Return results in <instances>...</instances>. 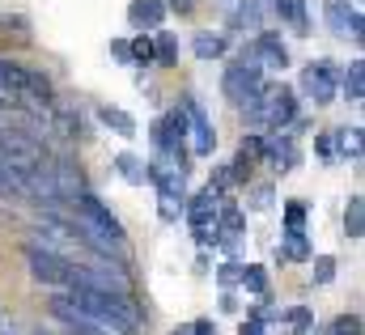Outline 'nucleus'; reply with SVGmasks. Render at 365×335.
Segmentation results:
<instances>
[{"label": "nucleus", "instance_id": "obj_1", "mask_svg": "<svg viewBox=\"0 0 365 335\" xmlns=\"http://www.w3.org/2000/svg\"><path fill=\"white\" fill-rule=\"evenodd\" d=\"M68 302L90 319L98 331L106 335H132L140 327V310L132 306V297H110V293H90V289H73Z\"/></svg>", "mask_w": 365, "mask_h": 335}, {"label": "nucleus", "instance_id": "obj_2", "mask_svg": "<svg viewBox=\"0 0 365 335\" xmlns=\"http://www.w3.org/2000/svg\"><path fill=\"white\" fill-rule=\"evenodd\" d=\"M251 128H268V132H284V123L297 119V93L284 85H264V93L255 98V106L247 110Z\"/></svg>", "mask_w": 365, "mask_h": 335}, {"label": "nucleus", "instance_id": "obj_3", "mask_svg": "<svg viewBox=\"0 0 365 335\" xmlns=\"http://www.w3.org/2000/svg\"><path fill=\"white\" fill-rule=\"evenodd\" d=\"M259 93H264V68L255 64V56H251V47H247V51L238 56V64L225 68V98H230L238 110H251Z\"/></svg>", "mask_w": 365, "mask_h": 335}, {"label": "nucleus", "instance_id": "obj_4", "mask_svg": "<svg viewBox=\"0 0 365 335\" xmlns=\"http://www.w3.org/2000/svg\"><path fill=\"white\" fill-rule=\"evenodd\" d=\"M336 89H340V77H336V64H331V60H314V64L302 68V93H306L314 106L336 102Z\"/></svg>", "mask_w": 365, "mask_h": 335}, {"label": "nucleus", "instance_id": "obj_5", "mask_svg": "<svg viewBox=\"0 0 365 335\" xmlns=\"http://www.w3.org/2000/svg\"><path fill=\"white\" fill-rule=\"evenodd\" d=\"M323 17H327V26H331V34L336 38H349V43H361L365 30H361V4L353 0H327L323 4Z\"/></svg>", "mask_w": 365, "mask_h": 335}, {"label": "nucleus", "instance_id": "obj_6", "mask_svg": "<svg viewBox=\"0 0 365 335\" xmlns=\"http://www.w3.org/2000/svg\"><path fill=\"white\" fill-rule=\"evenodd\" d=\"M26 263H30V276L38 284H51V289H68V276H73V263L56 259V254L38 251V247H26Z\"/></svg>", "mask_w": 365, "mask_h": 335}, {"label": "nucleus", "instance_id": "obj_7", "mask_svg": "<svg viewBox=\"0 0 365 335\" xmlns=\"http://www.w3.org/2000/svg\"><path fill=\"white\" fill-rule=\"evenodd\" d=\"M182 115H187V149H191L195 158H208V153L217 149V132H212L208 115H204L191 98L182 102Z\"/></svg>", "mask_w": 365, "mask_h": 335}, {"label": "nucleus", "instance_id": "obj_8", "mask_svg": "<svg viewBox=\"0 0 365 335\" xmlns=\"http://www.w3.org/2000/svg\"><path fill=\"white\" fill-rule=\"evenodd\" d=\"M251 56H255V64L259 68H289V51H284V43H280V34H272V30H264L255 43H251Z\"/></svg>", "mask_w": 365, "mask_h": 335}, {"label": "nucleus", "instance_id": "obj_9", "mask_svg": "<svg viewBox=\"0 0 365 335\" xmlns=\"http://www.w3.org/2000/svg\"><path fill=\"white\" fill-rule=\"evenodd\" d=\"M51 182H56V195H60V204H77L86 191H81V174L77 166L68 162V158H60V162H51Z\"/></svg>", "mask_w": 365, "mask_h": 335}, {"label": "nucleus", "instance_id": "obj_10", "mask_svg": "<svg viewBox=\"0 0 365 335\" xmlns=\"http://www.w3.org/2000/svg\"><path fill=\"white\" fill-rule=\"evenodd\" d=\"M259 158H264L272 170H293V162H297V149H293L289 132H284V136H280V132L264 136V145H259Z\"/></svg>", "mask_w": 365, "mask_h": 335}, {"label": "nucleus", "instance_id": "obj_11", "mask_svg": "<svg viewBox=\"0 0 365 335\" xmlns=\"http://www.w3.org/2000/svg\"><path fill=\"white\" fill-rule=\"evenodd\" d=\"M162 17H166V4L162 0H132L128 4V21L140 26V30H158Z\"/></svg>", "mask_w": 365, "mask_h": 335}, {"label": "nucleus", "instance_id": "obj_12", "mask_svg": "<svg viewBox=\"0 0 365 335\" xmlns=\"http://www.w3.org/2000/svg\"><path fill=\"white\" fill-rule=\"evenodd\" d=\"M0 200H21L30 204V191H26V174L9 162H0Z\"/></svg>", "mask_w": 365, "mask_h": 335}, {"label": "nucleus", "instance_id": "obj_13", "mask_svg": "<svg viewBox=\"0 0 365 335\" xmlns=\"http://www.w3.org/2000/svg\"><path fill=\"white\" fill-rule=\"evenodd\" d=\"M98 119H102L115 136H136V119H132L128 110H119V106H98Z\"/></svg>", "mask_w": 365, "mask_h": 335}, {"label": "nucleus", "instance_id": "obj_14", "mask_svg": "<svg viewBox=\"0 0 365 335\" xmlns=\"http://www.w3.org/2000/svg\"><path fill=\"white\" fill-rule=\"evenodd\" d=\"M331 149L340 158H349V162H361V128H340L336 140H331Z\"/></svg>", "mask_w": 365, "mask_h": 335}, {"label": "nucleus", "instance_id": "obj_15", "mask_svg": "<svg viewBox=\"0 0 365 335\" xmlns=\"http://www.w3.org/2000/svg\"><path fill=\"white\" fill-rule=\"evenodd\" d=\"M272 9H276V17H284L297 34H306V4L302 0H272Z\"/></svg>", "mask_w": 365, "mask_h": 335}, {"label": "nucleus", "instance_id": "obj_16", "mask_svg": "<svg viewBox=\"0 0 365 335\" xmlns=\"http://www.w3.org/2000/svg\"><path fill=\"white\" fill-rule=\"evenodd\" d=\"M340 85H344V98H349V102H361L365 98V60H353Z\"/></svg>", "mask_w": 365, "mask_h": 335}, {"label": "nucleus", "instance_id": "obj_17", "mask_svg": "<svg viewBox=\"0 0 365 335\" xmlns=\"http://www.w3.org/2000/svg\"><path fill=\"white\" fill-rule=\"evenodd\" d=\"M115 170H119V174H123L128 182H136V187H140V182L149 178V166H145V162H140L136 153H119V158H115Z\"/></svg>", "mask_w": 365, "mask_h": 335}, {"label": "nucleus", "instance_id": "obj_18", "mask_svg": "<svg viewBox=\"0 0 365 335\" xmlns=\"http://www.w3.org/2000/svg\"><path fill=\"white\" fill-rule=\"evenodd\" d=\"M344 234H349V238H361V234H365V200H361V195H353V200H349V212H344Z\"/></svg>", "mask_w": 365, "mask_h": 335}, {"label": "nucleus", "instance_id": "obj_19", "mask_svg": "<svg viewBox=\"0 0 365 335\" xmlns=\"http://www.w3.org/2000/svg\"><path fill=\"white\" fill-rule=\"evenodd\" d=\"M153 64H179V38H175V34H158V43H153Z\"/></svg>", "mask_w": 365, "mask_h": 335}, {"label": "nucleus", "instance_id": "obj_20", "mask_svg": "<svg viewBox=\"0 0 365 335\" xmlns=\"http://www.w3.org/2000/svg\"><path fill=\"white\" fill-rule=\"evenodd\" d=\"M238 280H242V289H247V293H259V297L268 293V272H264L259 263H247Z\"/></svg>", "mask_w": 365, "mask_h": 335}, {"label": "nucleus", "instance_id": "obj_21", "mask_svg": "<svg viewBox=\"0 0 365 335\" xmlns=\"http://www.w3.org/2000/svg\"><path fill=\"white\" fill-rule=\"evenodd\" d=\"M221 51H225V38H221V34H200V38H195V56H200V60H217Z\"/></svg>", "mask_w": 365, "mask_h": 335}, {"label": "nucleus", "instance_id": "obj_22", "mask_svg": "<svg viewBox=\"0 0 365 335\" xmlns=\"http://www.w3.org/2000/svg\"><path fill=\"white\" fill-rule=\"evenodd\" d=\"M128 60H132V64H153V38L136 34V38L128 43Z\"/></svg>", "mask_w": 365, "mask_h": 335}, {"label": "nucleus", "instance_id": "obj_23", "mask_svg": "<svg viewBox=\"0 0 365 335\" xmlns=\"http://www.w3.org/2000/svg\"><path fill=\"white\" fill-rule=\"evenodd\" d=\"M280 259H310V242H306V234H284Z\"/></svg>", "mask_w": 365, "mask_h": 335}, {"label": "nucleus", "instance_id": "obj_24", "mask_svg": "<svg viewBox=\"0 0 365 335\" xmlns=\"http://www.w3.org/2000/svg\"><path fill=\"white\" fill-rule=\"evenodd\" d=\"M310 280H314V284H331V280H336V259H331V254L314 259V267H310Z\"/></svg>", "mask_w": 365, "mask_h": 335}, {"label": "nucleus", "instance_id": "obj_25", "mask_svg": "<svg viewBox=\"0 0 365 335\" xmlns=\"http://www.w3.org/2000/svg\"><path fill=\"white\" fill-rule=\"evenodd\" d=\"M259 21H264V4H259V0H242V9H238V26L259 30Z\"/></svg>", "mask_w": 365, "mask_h": 335}, {"label": "nucleus", "instance_id": "obj_26", "mask_svg": "<svg viewBox=\"0 0 365 335\" xmlns=\"http://www.w3.org/2000/svg\"><path fill=\"white\" fill-rule=\"evenodd\" d=\"M284 225H289L284 234H306V208L302 204H289L284 208Z\"/></svg>", "mask_w": 365, "mask_h": 335}, {"label": "nucleus", "instance_id": "obj_27", "mask_svg": "<svg viewBox=\"0 0 365 335\" xmlns=\"http://www.w3.org/2000/svg\"><path fill=\"white\" fill-rule=\"evenodd\" d=\"M331 335H361V314H340L331 323Z\"/></svg>", "mask_w": 365, "mask_h": 335}, {"label": "nucleus", "instance_id": "obj_28", "mask_svg": "<svg viewBox=\"0 0 365 335\" xmlns=\"http://www.w3.org/2000/svg\"><path fill=\"white\" fill-rule=\"evenodd\" d=\"M284 323H289L293 331H306L314 319H310V310H306V306H293V310H284Z\"/></svg>", "mask_w": 365, "mask_h": 335}, {"label": "nucleus", "instance_id": "obj_29", "mask_svg": "<svg viewBox=\"0 0 365 335\" xmlns=\"http://www.w3.org/2000/svg\"><path fill=\"white\" fill-rule=\"evenodd\" d=\"M251 208H255V212H268V208H272V187H255V191H251Z\"/></svg>", "mask_w": 365, "mask_h": 335}, {"label": "nucleus", "instance_id": "obj_30", "mask_svg": "<svg viewBox=\"0 0 365 335\" xmlns=\"http://www.w3.org/2000/svg\"><path fill=\"white\" fill-rule=\"evenodd\" d=\"M238 276H242V263H225L221 267V284H234Z\"/></svg>", "mask_w": 365, "mask_h": 335}, {"label": "nucleus", "instance_id": "obj_31", "mask_svg": "<svg viewBox=\"0 0 365 335\" xmlns=\"http://www.w3.org/2000/svg\"><path fill=\"white\" fill-rule=\"evenodd\" d=\"M191 335H221V331H217V323H212V319H200V323L191 327Z\"/></svg>", "mask_w": 365, "mask_h": 335}, {"label": "nucleus", "instance_id": "obj_32", "mask_svg": "<svg viewBox=\"0 0 365 335\" xmlns=\"http://www.w3.org/2000/svg\"><path fill=\"white\" fill-rule=\"evenodd\" d=\"M110 51H115V60H123V64H132V60H128V43H123V38H115V43H110Z\"/></svg>", "mask_w": 365, "mask_h": 335}, {"label": "nucleus", "instance_id": "obj_33", "mask_svg": "<svg viewBox=\"0 0 365 335\" xmlns=\"http://www.w3.org/2000/svg\"><path fill=\"white\" fill-rule=\"evenodd\" d=\"M238 335H268L264 331V323H255V319H251V323H242V331Z\"/></svg>", "mask_w": 365, "mask_h": 335}, {"label": "nucleus", "instance_id": "obj_34", "mask_svg": "<svg viewBox=\"0 0 365 335\" xmlns=\"http://www.w3.org/2000/svg\"><path fill=\"white\" fill-rule=\"evenodd\" d=\"M319 153H323V158H336V149H331V136H323V140H319Z\"/></svg>", "mask_w": 365, "mask_h": 335}, {"label": "nucleus", "instance_id": "obj_35", "mask_svg": "<svg viewBox=\"0 0 365 335\" xmlns=\"http://www.w3.org/2000/svg\"><path fill=\"white\" fill-rule=\"evenodd\" d=\"M170 4H175L179 13H191V4H195V0H170Z\"/></svg>", "mask_w": 365, "mask_h": 335}, {"label": "nucleus", "instance_id": "obj_36", "mask_svg": "<svg viewBox=\"0 0 365 335\" xmlns=\"http://www.w3.org/2000/svg\"><path fill=\"white\" fill-rule=\"evenodd\" d=\"M175 335H191V327H175Z\"/></svg>", "mask_w": 365, "mask_h": 335}, {"label": "nucleus", "instance_id": "obj_37", "mask_svg": "<svg viewBox=\"0 0 365 335\" xmlns=\"http://www.w3.org/2000/svg\"><path fill=\"white\" fill-rule=\"evenodd\" d=\"M0 335H13V331H0Z\"/></svg>", "mask_w": 365, "mask_h": 335}, {"label": "nucleus", "instance_id": "obj_38", "mask_svg": "<svg viewBox=\"0 0 365 335\" xmlns=\"http://www.w3.org/2000/svg\"><path fill=\"white\" fill-rule=\"evenodd\" d=\"M38 335H43V331H38Z\"/></svg>", "mask_w": 365, "mask_h": 335}]
</instances>
